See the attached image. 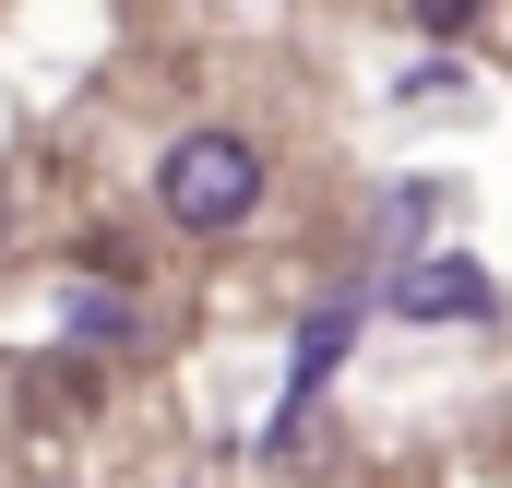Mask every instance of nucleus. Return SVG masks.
<instances>
[{
    "instance_id": "nucleus-1",
    "label": "nucleus",
    "mask_w": 512,
    "mask_h": 488,
    "mask_svg": "<svg viewBox=\"0 0 512 488\" xmlns=\"http://www.w3.org/2000/svg\"><path fill=\"white\" fill-rule=\"evenodd\" d=\"M155 203H167V227L227 239V227H251V203H262V155L239 131H179L167 167H155Z\"/></svg>"
},
{
    "instance_id": "nucleus-2",
    "label": "nucleus",
    "mask_w": 512,
    "mask_h": 488,
    "mask_svg": "<svg viewBox=\"0 0 512 488\" xmlns=\"http://www.w3.org/2000/svg\"><path fill=\"white\" fill-rule=\"evenodd\" d=\"M501 286L465 262V250H405L393 262V322H489Z\"/></svg>"
},
{
    "instance_id": "nucleus-3",
    "label": "nucleus",
    "mask_w": 512,
    "mask_h": 488,
    "mask_svg": "<svg viewBox=\"0 0 512 488\" xmlns=\"http://www.w3.org/2000/svg\"><path fill=\"white\" fill-rule=\"evenodd\" d=\"M358 346V298H334V310H310V334H298V369H286V417H274V441H298V417L322 405V381H334V358Z\"/></svg>"
},
{
    "instance_id": "nucleus-4",
    "label": "nucleus",
    "mask_w": 512,
    "mask_h": 488,
    "mask_svg": "<svg viewBox=\"0 0 512 488\" xmlns=\"http://www.w3.org/2000/svg\"><path fill=\"white\" fill-rule=\"evenodd\" d=\"M60 322H72L84 346H131V310H120V298H96V286H84V298H72Z\"/></svg>"
},
{
    "instance_id": "nucleus-5",
    "label": "nucleus",
    "mask_w": 512,
    "mask_h": 488,
    "mask_svg": "<svg viewBox=\"0 0 512 488\" xmlns=\"http://www.w3.org/2000/svg\"><path fill=\"white\" fill-rule=\"evenodd\" d=\"M405 12H417V36H465L477 24V0H405Z\"/></svg>"
}]
</instances>
